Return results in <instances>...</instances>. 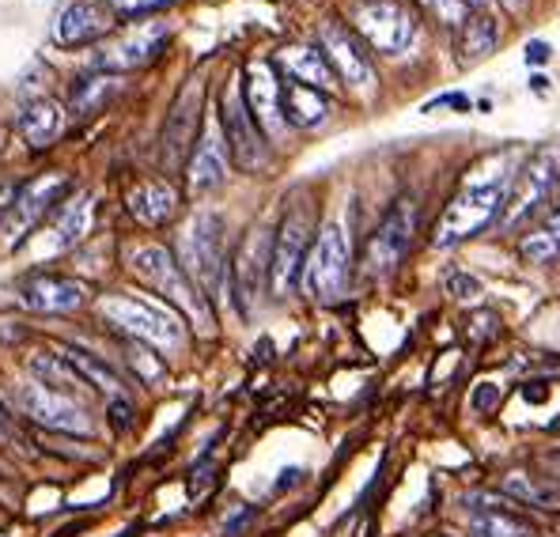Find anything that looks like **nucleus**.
<instances>
[{
  "label": "nucleus",
  "mask_w": 560,
  "mask_h": 537,
  "mask_svg": "<svg viewBox=\"0 0 560 537\" xmlns=\"http://www.w3.org/2000/svg\"><path fill=\"white\" fill-rule=\"evenodd\" d=\"M243 91H246V106H250L254 121L258 129L266 133L269 140L284 133V103H280V91L284 84L277 80L273 65L269 61H250L246 65V80H243Z\"/></svg>",
  "instance_id": "obj_13"
},
{
  "label": "nucleus",
  "mask_w": 560,
  "mask_h": 537,
  "mask_svg": "<svg viewBox=\"0 0 560 537\" xmlns=\"http://www.w3.org/2000/svg\"><path fill=\"white\" fill-rule=\"evenodd\" d=\"M349 269H352V235L345 231L341 220H329L318 231L307 266H303V288H307L311 300L334 303L345 292V284H349Z\"/></svg>",
  "instance_id": "obj_5"
},
{
  "label": "nucleus",
  "mask_w": 560,
  "mask_h": 537,
  "mask_svg": "<svg viewBox=\"0 0 560 537\" xmlns=\"http://www.w3.org/2000/svg\"><path fill=\"white\" fill-rule=\"evenodd\" d=\"M280 103H284V121L300 129H315L329 118V95L323 87L300 84V80H288L280 91Z\"/></svg>",
  "instance_id": "obj_22"
},
{
  "label": "nucleus",
  "mask_w": 560,
  "mask_h": 537,
  "mask_svg": "<svg viewBox=\"0 0 560 537\" xmlns=\"http://www.w3.org/2000/svg\"><path fill=\"white\" fill-rule=\"evenodd\" d=\"M95 311L103 314L110 326H118L121 334L137 337V341H148V345L183 341V322H178V314L160 307V303H152V300H140V295L110 292L95 303Z\"/></svg>",
  "instance_id": "obj_6"
},
{
  "label": "nucleus",
  "mask_w": 560,
  "mask_h": 537,
  "mask_svg": "<svg viewBox=\"0 0 560 537\" xmlns=\"http://www.w3.org/2000/svg\"><path fill=\"white\" fill-rule=\"evenodd\" d=\"M228 155H232V148H228L224 126H220V121H209L201 140H197L194 155H189V171H186L189 189H194V194H205V189L220 186V182L228 178Z\"/></svg>",
  "instance_id": "obj_18"
},
{
  "label": "nucleus",
  "mask_w": 560,
  "mask_h": 537,
  "mask_svg": "<svg viewBox=\"0 0 560 537\" xmlns=\"http://www.w3.org/2000/svg\"><path fill=\"white\" fill-rule=\"evenodd\" d=\"M23 303L38 314H69V311H80L88 303V288L72 277H31L23 284Z\"/></svg>",
  "instance_id": "obj_20"
},
{
  "label": "nucleus",
  "mask_w": 560,
  "mask_h": 537,
  "mask_svg": "<svg viewBox=\"0 0 560 537\" xmlns=\"http://www.w3.org/2000/svg\"><path fill=\"white\" fill-rule=\"evenodd\" d=\"M518 160H523L518 148H504V152H489L469 167L458 194L451 197L440 224H435V246H458L481 235L492 220H500L508 205V189L518 175Z\"/></svg>",
  "instance_id": "obj_1"
},
{
  "label": "nucleus",
  "mask_w": 560,
  "mask_h": 537,
  "mask_svg": "<svg viewBox=\"0 0 560 537\" xmlns=\"http://www.w3.org/2000/svg\"><path fill=\"white\" fill-rule=\"evenodd\" d=\"M31 375H35V383H46V386H54V390H65V394H69L77 383H84V378L77 375V367H72V363L65 360L57 349L31 357Z\"/></svg>",
  "instance_id": "obj_31"
},
{
  "label": "nucleus",
  "mask_w": 560,
  "mask_h": 537,
  "mask_svg": "<svg viewBox=\"0 0 560 537\" xmlns=\"http://www.w3.org/2000/svg\"><path fill=\"white\" fill-rule=\"evenodd\" d=\"M560 178V152L541 148L518 167V175L508 189V205L500 212V231H518L530 217H538L541 205L553 201V189Z\"/></svg>",
  "instance_id": "obj_7"
},
{
  "label": "nucleus",
  "mask_w": 560,
  "mask_h": 537,
  "mask_svg": "<svg viewBox=\"0 0 560 537\" xmlns=\"http://www.w3.org/2000/svg\"><path fill=\"white\" fill-rule=\"evenodd\" d=\"M92 224H95V197L77 194L61 209V217H57L54 235H49V246H54V250H69V246H77L80 238L92 231Z\"/></svg>",
  "instance_id": "obj_27"
},
{
  "label": "nucleus",
  "mask_w": 560,
  "mask_h": 537,
  "mask_svg": "<svg viewBox=\"0 0 560 537\" xmlns=\"http://www.w3.org/2000/svg\"><path fill=\"white\" fill-rule=\"evenodd\" d=\"M15 405H20L23 417L49 428V432H69V435L92 432V417L84 412V405L72 398V394L54 390L46 383H23L15 390Z\"/></svg>",
  "instance_id": "obj_11"
},
{
  "label": "nucleus",
  "mask_w": 560,
  "mask_h": 537,
  "mask_svg": "<svg viewBox=\"0 0 560 537\" xmlns=\"http://www.w3.org/2000/svg\"><path fill=\"white\" fill-rule=\"evenodd\" d=\"M497 401H500V386H497V383H481V386L474 390V409H477V412H489Z\"/></svg>",
  "instance_id": "obj_36"
},
{
  "label": "nucleus",
  "mask_w": 560,
  "mask_h": 537,
  "mask_svg": "<svg viewBox=\"0 0 560 537\" xmlns=\"http://www.w3.org/2000/svg\"><path fill=\"white\" fill-rule=\"evenodd\" d=\"M500 492H504L508 500H518V503H526V507H538V511L560 507L557 485L541 481V477L530 474V469H508V474L500 477Z\"/></svg>",
  "instance_id": "obj_26"
},
{
  "label": "nucleus",
  "mask_w": 560,
  "mask_h": 537,
  "mask_svg": "<svg viewBox=\"0 0 560 537\" xmlns=\"http://www.w3.org/2000/svg\"><path fill=\"white\" fill-rule=\"evenodd\" d=\"M352 27L378 54H406L417 38V15L406 0H352Z\"/></svg>",
  "instance_id": "obj_8"
},
{
  "label": "nucleus",
  "mask_w": 560,
  "mask_h": 537,
  "mask_svg": "<svg viewBox=\"0 0 560 537\" xmlns=\"http://www.w3.org/2000/svg\"><path fill=\"white\" fill-rule=\"evenodd\" d=\"M311 246H315V209H311L307 197H295L284 209V217H280L273 238V261H269V288H273L277 300L292 295L295 284L303 280Z\"/></svg>",
  "instance_id": "obj_3"
},
{
  "label": "nucleus",
  "mask_w": 560,
  "mask_h": 537,
  "mask_svg": "<svg viewBox=\"0 0 560 537\" xmlns=\"http://www.w3.org/2000/svg\"><path fill=\"white\" fill-rule=\"evenodd\" d=\"M508 8H523V0H504Z\"/></svg>",
  "instance_id": "obj_41"
},
{
  "label": "nucleus",
  "mask_w": 560,
  "mask_h": 537,
  "mask_svg": "<svg viewBox=\"0 0 560 537\" xmlns=\"http://www.w3.org/2000/svg\"><path fill=\"white\" fill-rule=\"evenodd\" d=\"M110 27H114L110 8L92 4V0H72V4H65L61 12L54 15L49 35H54L57 46H84V43L103 38Z\"/></svg>",
  "instance_id": "obj_17"
},
{
  "label": "nucleus",
  "mask_w": 560,
  "mask_h": 537,
  "mask_svg": "<svg viewBox=\"0 0 560 537\" xmlns=\"http://www.w3.org/2000/svg\"><path fill=\"white\" fill-rule=\"evenodd\" d=\"M65 189H69V178L57 175V171H54V175H43V178H35V182H27V186L15 189L12 209H8V220H4L8 243H12V246L23 243V235H27V231L35 227L57 201H61Z\"/></svg>",
  "instance_id": "obj_12"
},
{
  "label": "nucleus",
  "mask_w": 560,
  "mask_h": 537,
  "mask_svg": "<svg viewBox=\"0 0 560 537\" xmlns=\"http://www.w3.org/2000/svg\"><path fill=\"white\" fill-rule=\"evenodd\" d=\"M129 401L126 398H110V420H114V428H126L129 424Z\"/></svg>",
  "instance_id": "obj_37"
},
{
  "label": "nucleus",
  "mask_w": 560,
  "mask_h": 537,
  "mask_svg": "<svg viewBox=\"0 0 560 537\" xmlns=\"http://www.w3.org/2000/svg\"><path fill=\"white\" fill-rule=\"evenodd\" d=\"M57 352H61V357L69 360L72 367H77V375L84 378L88 386H95V390L110 394V398H121V378H118V371H114L106 360H98L95 352L80 349V345H61Z\"/></svg>",
  "instance_id": "obj_29"
},
{
  "label": "nucleus",
  "mask_w": 560,
  "mask_h": 537,
  "mask_svg": "<svg viewBox=\"0 0 560 537\" xmlns=\"http://www.w3.org/2000/svg\"><path fill=\"white\" fill-rule=\"evenodd\" d=\"M178 266L201 288L205 300L224 288V220L217 212H197L178 238Z\"/></svg>",
  "instance_id": "obj_4"
},
{
  "label": "nucleus",
  "mask_w": 560,
  "mask_h": 537,
  "mask_svg": "<svg viewBox=\"0 0 560 537\" xmlns=\"http://www.w3.org/2000/svg\"><path fill=\"white\" fill-rule=\"evenodd\" d=\"M269 261H273V246H269V235L261 227H254L246 235L243 250H238L235 261V292H238V307L250 311L254 300L261 292V280L269 277Z\"/></svg>",
  "instance_id": "obj_19"
},
{
  "label": "nucleus",
  "mask_w": 560,
  "mask_h": 537,
  "mask_svg": "<svg viewBox=\"0 0 560 537\" xmlns=\"http://www.w3.org/2000/svg\"><path fill=\"white\" fill-rule=\"evenodd\" d=\"M469 537H534V526L508 507L469 511Z\"/></svg>",
  "instance_id": "obj_30"
},
{
  "label": "nucleus",
  "mask_w": 560,
  "mask_h": 537,
  "mask_svg": "<svg viewBox=\"0 0 560 537\" xmlns=\"http://www.w3.org/2000/svg\"><path fill=\"white\" fill-rule=\"evenodd\" d=\"M12 440H15V432H12V424H8L4 409H0V443H12Z\"/></svg>",
  "instance_id": "obj_39"
},
{
  "label": "nucleus",
  "mask_w": 560,
  "mask_h": 537,
  "mask_svg": "<svg viewBox=\"0 0 560 537\" xmlns=\"http://www.w3.org/2000/svg\"><path fill=\"white\" fill-rule=\"evenodd\" d=\"M61 121H65L61 103H57V98L38 95V98H31V103H23L20 133L31 148H49L57 140V133H61Z\"/></svg>",
  "instance_id": "obj_23"
},
{
  "label": "nucleus",
  "mask_w": 560,
  "mask_h": 537,
  "mask_svg": "<svg viewBox=\"0 0 560 537\" xmlns=\"http://www.w3.org/2000/svg\"><path fill=\"white\" fill-rule=\"evenodd\" d=\"M220 126H224L228 148H232V160L243 171H261L269 163V137L258 129L250 106H246L243 84H228L224 98H220Z\"/></svg>",
  "instance_id": "obj_10"
},
{
  "label": "nucleus",
  "mask_w": 560,
  "mask_h": 537,
  "mask_svg": "<svg viewBox=\"0 0 560 537\" xmlns=\"http://www.w3.org/2000/svg\"><path fill=\"white\" fill-rule=\"evenodd\" d=\"M447 292L466 303V300H477V295H481V284H477L474 277H466V272H455V277L447 280Z\"/></svg>",
  "instance_id": "obj_35"
},
{
  "label": "nucleus",
  "mask_w": 560,
  "mask_h": 537,
  "mask_svg": "<svg viewBox=\"0 0 560 537\" xmlns=\"http://www.w3.org/2000/svg\"><path fill=\"white\" fill-rule=\"evenodd\" d=\"M129 363L140 371L144 383H155V378L163 375V360L152 357V349H144V345H129Z\"/></svg>",
  "instance_id": "obj_33"
},
{
  "label": "nucleus",
  "mask_w": 560,
  "mask_h": 537,
  "mask_svg": "<svg viewBox=\"0 0 560 537\" xmlns=\"http://www.w3.org/2000/svg\"><path fill=\"white\" fill-rule=\"evenodd\" d=\"M163 46H167V27H163V23H140V27H133L129 35H121L118 43L98 49L95 69H103V72L140 69V65L152 61Z\"/></svg>",
  "instance_id": "obj_15"
},
{
  "label": "nucleus",
  "mask_w": 560,
  "mask_h": 537,
  "mask_svg": "<svg viewBox=\"0 0 560 537\" xmlns=\"http://www.w3.org/2000/svg\"><path fill=\"white\" fill-rule=\"evenodd\" d=\"M318 38H323V54L329 57L337 77L349 80L352 87H372V80H375L372 57H368V49H360L357 35H352L349 27L326 23V27L318 31Z\"/></svg>",
  "instance_id": "obj_16"
},
{
  "label": "nucleus",
  "mask_w": 560,
  "mask_h": 537,
  "mask_svg": "<svg viewBox=\"0 0 560 537\" xmlns=\"http://www.w3.org/2000/svg\"><path fill=\"white\" fill-rule=\"evenodd\" d=\"M466 8H481V4H489V0H463Z\"/></svg>",
  "instance_id": "obj_40"
},
{
  "label": "nucleus",
  "mask_w": 560,
  "mask_h": 537,
  "mask_svg": "<svg viewBox=\"0 0 560 537\" xmlns=\"http://www.w3.org/2000/svg\"><path fill=\"white\" fill-rule=\"evenodd\" d=\"M546 57H549L546 43H530V46H526V61H546Z\"/></svg>",
  "instance_id": "obj_38"
},
{
  "label": "nucleus",
  "mask_w": 560,
  "mask_h": 537,
  "mask_svg": "<svg viewBox=\"0 0 560 537\" xmlns=\"http://www.w3.org/2000/svg\"><path fill=\"white\" fill-rule=\"evenodd\" d=\"M175 209H178L175 189H171L167 182H160V178L140 182L133 194H129V212H133V217H137L144 227L167 224V220L175 217Z\"/></svg>",
  "instance_id": "obj_24"
},
{
  "label": "nucleus",
  "mask_w": 560,
  "mask_h": 537,
  "mask_svg": "<svg viewBox=\"0 0 560 537\" xmlns=\"http://www.w3.org/2000/svg\"><path fill=\"white\" fill-rule=\"evenodd\" d=\"M129 269H133L148 288H155L167 303L183 307L194 322H201V326L212 322L209 300H205L201 288L186 277V269L178 266V258L167 250V246H160V243L133 246V250H129Z\"/></svg>",
  "instance_id": "obj_2"
},
{
  "label": "nucleus",
  "mask_w": 560,
  "mask_h": 537,
  "mask_svg": "<svg viewBox=\"0 0 560 537\" xmlns=\"http://www.w3.org/2000/svg\"><path fill=\"white\" fill-rule=\"evenodd\" d=\"M197 126H201V80H194L167 114V126H163V155H160L163 171L183 167L189 148H197L194 144Z\"/></svg>",
  "instance_id": "obj_14"
},
{
  "label": "nucleus",
  "mask_w": 560,
  "mask_h": 537,
  "mask_svg": "<svg viewBox=\"0 0 560 537\" xmlns=\"http://www.w3.org/2000/svg\"><path fill=\"white\" fill-rule=\"evenodd\" d=\"M175 4V0H110V12L114 15H126V20H133V15H148V12H160V8Z\"/></svg>",
  "instance_id": "obj_34"
},
{
  "label": "nucleus",
  "mask_w": 560,
  "mask_h": 537,
  "mask_svg": "<svg viewBox=\"0 0 560 537\" xmlns=\"http://www.w3.org/2000/svg\"><path fill=\"white\" fill-rule=\"evenodd\" d=\"M500 43V20L489 12L466 15V23L458 27V65H477L497 49Z\"/></svg>",
  "instance_id": "obj_25"
},
{
  "label": "nucleus",
  "mask_w": 560,
  "mask_h": 537,
  "mask_svg": "<svg viewBox=\"0 0 560 537\" xmlns=\"http://www.w3.org/2000/svg\"><path fill=\"white\" fill-rule=\"evenodd\" d=\"M417 8H424L428 15H435V20H443L447 27H463L466 23V4L463 0H413Z\"/></svg>",
  "instance_id": "obj_32"
},
{
  "label": "nucleus",
  "mask_w": 560,
  "mask_h": 537,
  "mask_svg": "<svg viewBox=\"0 0 560 537\" xmlns=\"http://www.w3.org/2000/svg\"><path fill=\"white\" fill-rule=\"evenodd\" d=\"M277 65L288 72V80H300V84L323 87V91L334 87V80H337L323 46H288V49H280Z\"/></svg>",
  "instance_id": "obj_21"
},
{
  "label": "nucleus",
  "mask_w": 560,
  "mask_h": 537,
  "mask_svg": "<svg viewBox=\"0 0 560 537\" xmlns=\"http://www.w3.org/2000/svg\"><path fill=\"white\" fill-rule=\"evenodd\" d=\"M413 235H417V205L409 197H401V201H394L386 209V217L378 220V227L368 238V250H364L368 277H390L406 261Z\"/></svg>",
  "instance_id": "obj_9"
},
{
  "label": "nucleus",
  "mask_w": 560,
  "mask_h": 537,
  "mask_svg": "<svg viewBox=\"0 0 560 537\" xmlns=\"http://www.w3.org/2000/svg\"><path fill=\"white\" fill-rule=\"evenodd\" d=\"M121 91V80L118 72H103V69H92L84 77L72 80V91H69V106L72 114H92V110H103L114 95Z\"/></svg>",
  "instance_id": "obj_28"
}]
</instances>
